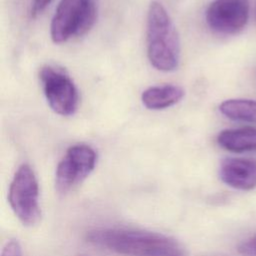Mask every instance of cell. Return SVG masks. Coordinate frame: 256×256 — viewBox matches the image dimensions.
Listing matches in <instances>:
<instances>
[{
  "label": "cell",
  "mask_w": 256,
  "mask_h": 256,
  "mask_svg": "<svg viewBox=\"0 0 256 256\" xmlns=\"http://www.w3.org/2000/svg\"><path fill=\"white\" fill-rule=\"evenodd\" d=\"M238 250L242 256H256V234L243 241Z\"/></svg>",
  "instance_id": "obj_12"
},
{
  "label": "cell",
  "mask_w": 256,
  "mask_h": 256,
  "mask_svg": "<svg viewBox=\"0 0 256 256\" xmlns=\"http://www.w3.org/2000/svg\"><path fill=\"white\" fill-rule=\"evenodd\" d=\"M39 78L50 108L61 116L73 115L78 107L79 96L71 78L50 65L41 68Z\"/></svg>",
  "instance_id": "obj_5"
},
{
  "label": "cell",
  "mask_w": 256,
  "mask_h": 256,
  "mask_svg": "<svg viewBox=\"0 0 256 256\" xmlns=\"http://www.w3.org/2000/svg\"><path fill=\"white\" fill-rule=\"evenodd\" d=\"M52 0H33L31 7V16L36 17L41 12H43L46 7L51 3Z\"/></svg>",
  "instance_id": "obj_13"
},
{
  "label": "cell",
  "mask_w": 256,
  "mask_h": 256,
  "mask_svg": "<svg viewBox=\"0 0 256 256\" xmlns=\"http://www.w3.org/2000/svg\"><path fill=\"white\" fill-rule=\"evenodd\" d=\"M87 240L121 256H184L174 239L139 229L97 228L88 232Z\"/></svg>",
  "instance_id": "obj_1"
},
{
  "label": "cell",
  "mask_w": 256,
  "mask_h": 256,
  "mask_svg": "<svg viewBox=\"0 0 256 256\" xmlns=\"http://www.w3.org/2000/svg\"><path fill=\"white\" fill-rule=\"evenodd\" d=\"M97 160L93 148L85 144L71 146L56 169L55 186L64 194L80 184L95 168Z\"/></svg>",
  "instance_id": "obj_6"
},
{
  "label": "cell",
  "mask_w": 256,
  "mask_h": 256,
  "mask_svg": "<svg viewBox=\"0 0 256 256\" xmlns=\"http://www.w3.org/2000/svg\"><path fill=\"white\" fill-rule=\"evenodd\" d=\"M217 142L230 152L256 151V129L252 127L225 129L218 134Z\"/></svg>",
  "instance_id": "obj_10"
},
{
  "label": "cell",
  "mask_w": 256,
  "mask_h": 256,
  "mask_svg": "<svg viewBox=\"0 0 256 256\" xmlns=\"http://www.w3.org/2000/svg\"><path fill=\"white\" fill-rule=\"evenodd\" d=\"M254 19L256 21V5H255V8H254Z\"/></svg>",
  "instance_id": "obj_15"
},
{
  "label": "cell",
  "mask_w": 256,
  "mask_h": 256,
  "mask_svg": "<svg viewBox=\"0 0 256 256\" xmlns=\"http://www.w3.org/2000/svg\"><path fill=\"white\" fill-rule=\"evenodd\" d=\"M219 111L225 117L249 123H256V101L250 99H229L223 101Z\"/></svg>",
  "instance_id": "obj_11"
},
{
  "label": "cell",
  "mask_w": 256,
  "mask_h": 256,
  "mask_svg": "<svg viewBox=\"0 0 256 256\" xmlns=\"http://www.w3.org/2000/svg\"><path fill=\"white\" fill-rule=\"evenodd\" d=\"M94 0H61L51 21L50 35L54 43L86 34L96 22Z\"/></svg>",
  "instance_id": "obj_3"
},
{
  "label": "cell",
  "mask_w": 256,
  "mask_h": 256,
  "mask_svg": "<svg viewBox=\"0 0 256 256\" xmlns=\"http://www.w3.org/2000/svg\"><path fill=\"white\" fill-rule=\"evenodd\" d=\"M8 201L24 225L33 226L39 222V187L36 176L28 164H22L16 171L9 187Z\"/></svg>",
  "instance_id": "obj_4"
},
{
  "label": "cell",
  "mask_w": 256,
  "mask_h": 256,
  "mask_svg": "<svg viewBox=\"0 0 256 256\" xmlns=\"http://www.w3.org/2000/svg\"><path fill=\"white\" fill-rule=\"evenodd\" d=\"M248 18V0H213L205 12V20L209 28L225 35L241 31L247 24Z\"/></svg>",
  "instance_id": "obj_7"
},
{
  "label": "cell",
  "mask_w": 256,
  "mask_h": 256,
  "mask_svg": "<svg viewBox=\"0 0 256 256\" xmlns=\"http://www.w3.org/2000/svg\"><path fill=\"white\" fill-rule=\"evenodd\" d=\"M147 56L151 65L160 71L177 69L180 62V40L175 25L164 6L154 1L147 14Z\"/></svg>",
  "instance_id": "obj_2"
},
{
  "label": "cell",
  "mask_w": 256,
  "mask_h": 256,
  "mask_svg": "<svg viewBox=\"0 0 256 256\" xmlns=\"http://www.w3.org/2000/svg\"><path fill=\"white\" fill-rule=\"evenodd\" d=\"M219 175L228 186L238 190H252L256 187V160L226 158L220 164Z\"/></svg>",
  "instance_id": "obj_8"
},
{
  "label": "cell",
  "mask_w": 256,
  "mask_h": 256,
  "mask_svg": "<svg viewBox=\"0 0 256 256\" xmlns=\"http://www.w3.org/2000/svg\"><path fill=\"white\" fill-rule=\"evenodd\" d=\"M184 96V90L177 85L152 86L143 91L141 100L150 110H161L178 103Z\"/></svg>",
  "instance_id": "obj_9"
},
{
  "label": "cell",
  "mask_w": 256,
  "mask_h": 256,
  "mask_svg": "<svg viewBox=\"0 0 256 256\" xmlns=\"http://www.w3.org/2000/svg\"><path fill=\"white\" fill-rule=\"evenodd\" d=\"M2 256H21V250L17 247H7L2 251Z\"/></svg>",
  "instance_id": "obj_14"
}]
</instances>
